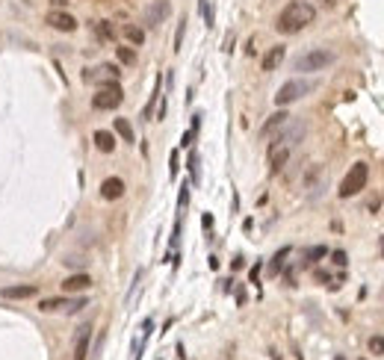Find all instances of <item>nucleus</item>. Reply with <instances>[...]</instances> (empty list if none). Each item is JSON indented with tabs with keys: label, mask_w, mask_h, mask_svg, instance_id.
<instances>
[{
	"label": "nucleus",
	"mask_w": 384,
	"mask_h": 360,
	"mask_svg": "<svg viewBox=\"0 0 384 360\" xmlns=\"http://www.w3.org/2000/svg\"><path fill=\"white\" fill-rule=\"evenodd\" d=\"M314 21H316V6L314 3H308V0H290L281 9V15H278L275 30L284 33V35H293V33H302L305 27H311Z\"/></svg>",
	"instance_id": "f257e3e1"
},
{
	"label": "nucleus",
	"mask_w": 384,
	"mask_h": 360,
	"mask_svg": "<svg viewBox=\"0 0 384 360\" xmlns=\"http://www.w3.org/2000/svg\"><path fill=\"white\" fill-rule=\"evenodd\" d=\"M331 62H334V50H328V47H314V50H308V53L296 56V62H293V71L314 74V71H322V68H328Z\"/></svg>",
	"instance_id": "f03ea898"
},
{
	"label": "nucleus",
	"mask_w": 384,
	"mask_h": 360,
	"mask_svg": "<svg viewBox=\"0 0 384 360\" xmlns=\"http://www.w3.org/2000/svg\"><path fill=\"white\" fill-rule=\"evenodd\" d=\"M367 180H370V165H367V163H355V165L346 171V177H343L337 195H340V198H352V195H358L361 189H367Z\"/></svg>",
	"instance_id": "7ed1b4c3"
},
{
	"label": "nucleus",
	"mask_w": 384,
	"mask_h": 360,
	"mask_svg": "<svg viewBox=\"0 0 384 360\" xmlns=\"http://www.w3.org/2000/svg\"><path fill=\"white\" fill-rule=\"evenodd\" d=\"M308 92H314V83H311V80H302V77H296V80H287V83L278 89V95H275V103H278V106H290V103H296L299 98H305Z\"/></svg>",
	"instance_id": "20e7f679"
},
{
	"label": "nucleus",
	"mask_w": 384,
	"mask_h": 360,
	"mask_svg": "<svg viewBox=\"0 0 384 360\" xmlns=\"http://www.w3.org/2000/svg\"><path fill=\"white\" fill-rule=\"evenodd\" d=\"M121 100H124V92H121L118 80H106L104 89L92 98V106L95 109H115V106H121Z\"/></svg>",
	"instance_id": "39448f33"
},
{
	"label": "nucleus",
	"mask_w": 384,
	"mask_h": 360,
	"mask_svg": "<svg viewBox=\"0 0 384 360\" xmlns=\"http://www.w3.org/2000/svg\"><path fill=\"white\" fill-rule=\"evenodd\" d=\"M89 301L86 298H41L38 301V310L41 313H56V310H62V313H77L80 307H86Z\"/></svg>",
	"instance_id": "423d86ee"
},
{
	"label": "nucleus",
	"mask_w": 384,
	"mask_h": 360,
	"mask_svg": "<svg viewBox=\"0 0 384 360\" xmlns=\"http://www.w3.org/2000/svg\"><path fill=\"white\" fill-rule=\"evenodd\" d=\"M47 27H53V30H59V33H74L77 30V18L71 15V12H65V9H53V12H47Z\"/></svg>",
	"instance_id": "0eeeda50"
},
{
	"label": "nucleus",
	"mask_w": 384,
	"mask_h": 360,
	"mask_svg": "<svg viewBox=\"0 0 384 360\" xmlns=\"http://www.w3.org/2000/svg\"><path fill=\"white\" fill-rule=\"evenodd\" d=\"M284 56H287V47H284V44L269 47V50L263 53V59H260V71H275V68L284 62Z\"/></svg>",
	"instance_id": "6e6552de"
},
{
	"label": "nucleus",
	"mask_w": 384,
	"mask_h": 360,
	"mask_svg": "<svg viewBox=\"0 0 384 360\" xmlns=\"http://www.w3.org/2000/svg\"><path fill=\"white\" fill-rule=\"evenodd\" d=\"M287 163H290V148H287V145L269 148V171H272V174H281Z\"/></svg>",
	"instance_id": "1a4fd4ad"
},
{
	"label": "nucleus",
	"mask_w": 384,
	"mask_h": 360,
	"mask_svg": "<svg viewBox=\"0 0 384 360\" xmlns=\"http://www.w3.org/2000/svg\"><path fill=\"white\" fill-rule=\"evenodd\" d=\"M35 293H38L35 284H18V287H3V290H0L3 298H15V301H21V298H33Z\"/></svg>",
	"instance_id": "9d476101"
},
{
	"label": "nucleus",
	"mask_w": 384,
	"mask_h": 360,
	"mask_svg": "<svg viewBox=\"0 0 384 360\" xmlns=\"http://www.w3.org/2000/svg\"><path fill=\"white\" fill-rule=\"evenodd\" d=\"M89 346H92V325H83L80 337H77V346H74V360L89 358Z\"/></svg>",
	"instance_id": "9b49d317"
},
{
	"label": "nucleus",
	"mask_w": 384,
	"mask_h": 360,
	"mask_svg": "<svg viewBox=\"0 0 384 360\" xmlns=\"http://www.w3.org/2000/svg\"><path fill=\"white\" fill-rule=\"evenodd\" d=\"M169 12H172V6H169L166 0H154V6L148 9V15H145V21H148L151 27H157V24H163V21L169 18Z\"/></svg>",
	"instance_id": "f8f14e48"
},
{
	"label": "nucleus",
	"mask_w": 384,
	"mask_h": 360,
	"mask_svg": "<svg viewBox=\"0 0 384 360\" xmlns=\"http://www.w3.org/2000/svg\"><path fill=\"white\" fill-rule=\"evenodd\" d=\"M101 195H104L106 201L121 198V195H124V180H121V177H106V180L101 183Z\"/></svg>",
	"instance_id": "ddd939ff"
},
{
	"label": "nucleus",
	"mask_w": 384,
	"mask_h": 360,
	"mask_svg": "<svg viewBox=\"0 0 384 360\" xmlns=\"http://www.w3.org/2000/svg\"><path fill=\"white\" fill-rule=\"evenodd\" d=\"M89 287H92V278L83 275V272H80V275H71V278L62 281V290H65V293H86Z\"/></svg>",
	"instance_id": "4468645a"
},
{
	"label": "nucleus",
	"mask_w": 384,
	"mask_h": 360,
	"mask_svg": "<svg viewBox=\"0 0 384 360\" xmlns=\"http://www.w3.org/2000/svg\"><path fill=\"white\" fill-rule=\"evenodd\" d=\"M290 121V115L284 112V109H278V112H272L269 118H266V124L260 127V136H269V133H275V130H281L284 124Z\"/></svg>",
	"instance_id": "2eb2a0df"
},
{
	"label": "nucleus",
	"mask_w": 384,
	"mask_h": 360,
	"mask_svg": "<svg viewBox=\"0 0 384 360\" xmlns=\"http://www.w3.org/2000/svg\"><path fill=\"white\" fill-rule=\"evenodd\" d=\"M95 148L101 151V154H112L115 151V136L109 133V130H95Z\"/></svg>",
	"instance_id": "dca6fc26"
},
{
	"label": "nucleus",
	"mask_w": 384,
	"mask_h": 360,
	"mask_svg": "<svg viewBox=\"0 0 384 360\" xmlns=\"http://www.w3.org/2000/svg\"><path fill=\"white\" fill-rule=\"evenodd\" d=\"M124 38H127L130 44H136V47H139V44L145 41V30H142V27H136V24H124Z\"/></svg>",
	"instance_id": "f3484780"
},
{
	"label": "nucleus",
	"mask_w": 384,
	"mask_h": 360,
	"mask_svg": "<svg viewBox=\"0 0 384 360\" xmlns=\"http://www.w3.org/2000/svg\"><path fill=\"white\" fill-rule=\"evenodd\" d=\"M115 133H118L124 142H136V133H133V127H130L127 118H115Z\"/></svg>",
	"instance_id": "a211bd4d"
},
{
	"label": "nucleus",
	"mask_w": 384,
	"mask_h": 360,
	"mask_svg": "<svg viewBox=\"0 0 384 360\" xmlns=\"http://www.w3.org/2000/svg\"><path fill=\"white\" fill-rule=\"evenodd\" d=\"M287 257H290V245H284V248L272 257V263H269V275H278V272L284 269V260H287Z\"/></svg>",
	"instance_id": "6ab92c4d"
},
{
	"label": "nucleus",
	"mask_w": 384,
	"mask_h": 360,
	"mask_svg": "<svg viewBox=\"0 0 384 360\" xmlns=\"http://www.w3.org/2000/svg\"><path fill=\"white\" fill-rule=\"evenodd\" d=\"M328 254V248L325 245H314V248H308L305 251V263H316V260H322Z\"/></svg>",
	"instance_id": "aec40b11"
},
{
	"label": "nucleus",
	"mask_w": 384,
	"mask_h": 360,
	"mask_svg": "<svg viewBox=\"0 0 384 360\" xmlns=\"http://www.w3.org/2000/svg\"><path fill=\"white\" fill-rule=\"evenodd\" d=\"M115 56H118V62H124V65H133V62H136L133 47H115Z\"/></svg>",
	"instance_id": "412c9836"
},
{
	"label": "nucleus",
	"mask_w": 384,
	"mask_h": 360,
	"mask_svg": "<svg viewBox=\"0 0 384 360\" xmlns=\"http://www.w3.org/2000/svg\"><path fill=\"white\" fill-rule=\"evenodd\" d=\"M98 35H101V38H106V41H112V38H115V30L109 27V21H98Z\"/></svg>",
	"instance_id": "4be33fe9"
},
{
	"label": "nucleus",
	"mask_w": 384,
	"mask_h": 360,
	"mask_svg": "<svg viewBox=\"0 0 384 360\" xmlns=\"http://www.w3.org/2000/svg\"><path fill=\"white\" fill-rule=\"evenodd\" d=\"M367 346H370V355H376V358L384 355V337H382V334H379V337H370Z\"/></svg>",
	"instance_id": "5701e85b"
},
{
	"label": "nucleus",
	"mask_w": 384,
	"mask_h": 360,
	"mask_svg": "<svg viewBox=\"0 0 384 360\" xmlns=\"http://www.w3.org/2000/svg\"><path fill=\"white\" fill-rule=\"evenodd\" d=\"M198 9H201V15H204V24H207V27H213V6H210L207 0H201V3H198Z\"/></svg>",
	"instance_id": "b1692460"
},
{
	"label": "nucleus",
	"mask_w": 384,
	"mask_h": 360,
	"mask_svg": "<svg viewBox=\"0 0 384 360\" xmlns=\"http://www.w3.org/2000/svg\"><path fill=\"white\" fill-rule=\"evenodd\" d=\"M189 171H192V180L198 183V154H195V151L189 154Z\"/></svg>",
	"instance_id": "393cba45"
},
{
	"label": "nucleus",
	"mask_w": 384,
	"mask_h": 360,
	"mask_svg": "<svg viewBox=\"0 0 384 360\" xmlns=\"http://www.w3.org/2000/svg\"><path fill=\"white\" fill-rule=\"evenodd\" d=\"M183 30H186V21H180V27H177V35H175V50H180V44H183Z\"/></svg>",
	"instance_id": "a878e982"
},
{
	"label": "nucleus",
	"mask_w": 384,
	"mask_h": 360,
	"mask_svg": "<svg viewBox=\"0 0 384 360\" xmlns=\"http://www.w3.org/2000/svg\"><path fill=\"white\" fill-rule=\"evenodd\" d=\"M331 260H334L337 266H346V263H349V257H346V251H334V254H331Z\"/></svg>",
	"instance_id": "bb28decb"
},
{
	"label": "nucleus",
	"mask_w": 384,
	"mask_h": 360,
	"mask_svg": "<svg viewBox=\"0 0 384 360\" xmlns=\"http://www.w3.org/2000/svg\"><path fill=\"white\" fill-rule=\"evenodd\" d=\"M169 171H172V177H177V151H172V157H169Z\"/></svg>",
	"instance_id": "cd10ccee"
},
{
	"label": "nucleus",
	"mask_w": 384,
	"mask_h": 360,
	"mask_svg": "<svg viewBox=\"0 0 384 360\" xmlns=\"http://www.w3.org/2000/svg\"><path fill=\"white\" fill-rule=\"evenodd\" d=\"M62 263H65V266H86V260H80V257H74V254H71V257H65Z\"/></svg>",
	"instance_id": "c85d7f7f"
},
{
	"label": "nucleus",
	"mask_w": 384,
	"mask_h": 360,
	"mask_svg": "<svg viewBox=\"0 0 384 360\" xmlns=\"http://www.w3.org/2000/svg\"><path fill=\"white\" fill-rule=\"evenodd\" d=\"M316 281H319V284H331V275H328L325 269H316Z\"/></svg>",
	"instance_id": "c756f323"
},
{
	"label": "nucleus",
	"mask_w": 384,
	"mask_h": 360,
	"mask_svg": "<svg viewBox=\"0 0 384 360\" xmlns=\"http://www.w3.org/2000/svg\"><path fill=\"white\" fill-rule=\"evenodd\" d=\"M192 139H195V130H189V133H183V139H180V145H183V148H189V145H192Z\"/></svg>",
	"instance_id": "7c9ffc66"
},
{
	"label": "nucleus",
	"mask_w": 384,
	"mask_h": 360,
	"mask_svg": "<svg viewBox=\"0 0 384 360\" xmlns=\"http://www.w3.org/2000/svg\"><path fill=\"white\" fill-rule=\"evenodd\" d=\"M186 201H189V186H183V189H180V210L186 207Z\"/></svg>",
	"instance_id": "2f4dec72"
},
{
	"label": "nucleus",
	"mask_w": 384,
	"mask_h": 360,
	"mask_svg": "<svg viewBox=\"0 0 384 360\" xmlns=\"http://www.w3.org/2000/svg\"><path fill=\"white\" fill-rule=\"evenodd\" d=\"M257 278H260V263H257V266H251V281L257 284Z\"/></svg>",
	"instance_id": "473e14b6"
},
{
	"label": "nucleus",
	"mask_w": 384,
	"mask_h": 360,
	"mask_svg": "<svg viewBox=\"0 0 384 360\" xmlns=\"http://www.w3.org/2000/svg\"><path fill=\"white\" fill-rule=\"evenodd\" d=\"M53 6H59V9H65V6H68V0H53Z\"/></svg>",
	"instance_id": "72a5a7b5"
},
{
	"label": "nucleus",
	"mask_w": 384,
	"mask_h": 360,
	"mask_svg": "<svg viewBox=\"0 0 384 360\" xmlns=\"http://www.w3.org/2000/svg\"><path fill=\"white\" fill-rule=\"evenodd\" d=\"M382 257H384V236H382Z\"/></svg>",
	"instance_id": "f704fd0d"
},
{
	"label": "nucleus",
	"mask_w": 384,
	"mask_h": 360,
	"mask_svg": "<svg viewBox=\"0 0 384 360\" xmlns=\"http://www.w3.org/2000/svg\"><path fill=\"white\" fill-rule=\"evenodd\" d=\"M334 360H346V358H334Z\"/></svg>",
	"instance_id": "c9c22d12"
}]
</instances>
